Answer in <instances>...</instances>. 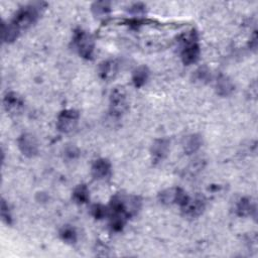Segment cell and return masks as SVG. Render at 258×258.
I'll use <instances>...</instances> for the list:
<instances>
[{
  "label": "cell",
  "mask_w": 258,
  "mask_h": 258,
  "mask_svg": "<svg viewBox=\"0 0 258 258\" xmlns=\"http://www.w3.org/2000/svg\"><path fill=\"white\" fill-rule=\"evenodd\" d=\"M47 7V3L45 2H34L21 7L14 15L12 20L13 23L20 31L22 29H26L31 26L41 17L44 10Z\"/></svg>",
  "instance_id": "1"
},
{
  "label": "cell",
  "mask_w": 258,
  "mask_h": 258,
  "mask_svg": "<svg viewBox=\"0 0 258 258\" xmlns=\"http://www.w3.org/2000/svg\"><path fill=\"white\" fill-rule=\"evenodd\" d=\"M200 57V45L198 35L195 30H191L182 40L181 58L185 64L189 66L196 63Z\"/></svg>",
  "instance_id": "2"
},
{
  "label": "cell",
  "mask_w": 258,
  "mask_h": 258,
  "mask_svg": "<svg viewBox=\"0 0 258 258\" xmlns=\"http://www.w3.org/2000/svg\"><path fill=\"white\" fill-rule=\"evenodd\" d=\"M73 44L82 58L86 60H91L93 58L95 44L92 36L87 31L81 28L76 29L74 32Z\"/></svg>",
  "instance_id": "3"
},
{
  "label": "cell",
  "mask_w": 258,
  "mask_h": 258,
  "mask_svg": "<svg viewBox=\"0 0 258 258\" xmlns=\"http://www.w3.org/2000/svg\"><path fill=\"white\" fill-rule=\"evenodd\" d=\"M128 109L127 94L123 87H116L110 95L109 110L112 116L120 117Z\"/></svg>",
  "instance_id": "4"
},
{
  "label": "cell",
  "mask_w": 258,
  "mask_h": 258,
  "mask_svg": "<svg viewBox=\"0 0 258 258\" xmlns=\"http://www.w3.org/2000/svg\"><path fill=\"white\" fill-rule=\"evenodd\" d=\"M189 199L190 197L187 193L181 188H170L158 194V200L164 205L177 204L182 208L187 204Z\"/></svg>",
  "instance_id": "5"
},
{
  "label": "cell",
  "mask_w": 258,
  "mask_h": 258,
  "mask_svg": "<svg viewBox=\"0 0 258 258\" xmlns=\"http://www.w3.org/2000/svg\"><path fill=\"white\" fill-rule=\"evenodd\" d=\"M80 114L74 109H67L62 111L57 120V128L63 133H69L77 127Z\"/></svg>",
  "instance_id": "6"
},
{
  "label": "cell",
  "mask_w": 258,
  "mask_h": 258,
  "mask_svg": "<svg viewBox=\"0 0 258 258\" xmlns=\"http://www.w3.org/2000/svg\"><path fill=\"white\" fill-rule=\"evenodd\" d=\"M18 148L26 157H35L39 153V143L37 138L30 133H23L17 139Z\"/></svg>",
  "instance_id": "7"
},
{
  "label": "cell",
  "mask_w": 258,
  "mask_h": 258,
  "mask_svg": "<svg viewBox=\"0 0 258 258\" xmlns=\"http://www.w3.org/2000/svg\"><path fill=\"white\" fill-rule=\"evenodd\" d=\"M111 169V163L107 158H99L93 163L91 174L95 180L102 181L110 177Z\"/></svg>",
  "instance_id": "8"
},
{
  "label": "cell",
  "mask_w": 258,
  "mask_h": 258,
  "mask_svg": "<svg viewBox=\"0 0 258 258\" xmlns=\"http://www.w3.org/2000/svg\"><path fill=\"white\" fill-rule=\"evenodd\" d=\"M170 150V140L167 138H158L155 139L151 145L150 152L152 156L153 163L157 164L163 161Z\"/></svg>",
  "instance_id": "9"
},
{
  "label": "cell",
  "mask_w": 258,
  "mask_h": 258,
  "mask_svg": "<svg viewBox=\"0 0 258 258\" xmlns=\"http://www.w3.org/2000/svg\"><path fill=\"white\" fill-rule=\"evenodd\" d=\"M206 208V202L203 197H196L194 199H189L187 204L182 207L185 216L190 218L199 217Z\"/></svg>",
  "instance_id": "10"
},
{
  "label": "cell",
  "mask_w": 258,
  "mask_h": 258,
  "mask_svg": "<svg viewBox=\"0 0 258 258\" xmlns=\"http://www.w3.org/2000/svg\"><path fill=\"white\" fill-rule=\"evenodd\" d=\"M3 105L7 113L11 115H16L20 113L24 106V102L21 97L15 92H8L4 96Z\"/></svg>",
  "instance_id": "11"
},
{
  "label": "cell",
  "mask_w": 258,
  "mask_h": 258,
  "mask_svg": "<svg viewBox=\"0 0 258 258\" xmlns=\"http://www.w3.org/2000/svg\"><path fill=\"white\" fill-rule=\"evenodd\" d=\"M216 90L218 95L222 97H227L231 95L232 92L234 91V84L232 83L229 77L225 75H220L217 79Z\"/></svg>",
  "instance_id": "12"
},
{
  "label": "cell",
  "mask_w": 258,
  "mask_h": 258,
  "mask_svg": "<svg viewBox=\"0 0 258 258\" xmlns=\"http://www.w3.org/2000/svg\"><path fill=\"white\" fill-rule=\"evenodd\" d=\"M236 213L239 217H249L256 215V206L249 198H242L236 206Z\"/></svg>",
  "instance_id": "13"
},
{
  "label": "cell",
  "mask_w": 258,
  "mask_h": 258,
  "mask_svg": "<svg viewBox=\"0 0 258 258\" xmlns=\"http://www.w3.org/2000/svg\"><path fill=\"white\" fill-rule=\"evenodd\" d=\"M118 72V64L116 61L109 60L100 64L99 74L100 77L104 80H111L113 79Z\"/></svg>",
  "instance_id": "14"
},
{
  "label": "cell",
  "mask_w": 258,
  "mask_h": 258,
  "mask_svg": "<svg viewBox=\"0 0 258 258\" xmlns=\"http://www.w3.org/2000/svg\"><path fill=\"white\" fill-rule=\"evenodd\" d=\"M203 139L199 134L188 135L184 140V150L187 154H193L200 149Z\"/></svg>",
  "instance_id": "15"
},
{
  "label": "cell",
  "mask_w": 258,
  "mask_h": 258,
  "mask_svg": "<svg viewBox=\"0 0 258 258\" xmlns=\"http://www.w3.org/2000/svg\"><path fill=\"white\" fill-rule=\"evenodd\" d=\"M20 34V30L11 22H2V41L3 43L10 44L16 41Z\"/></svg>",
  "instance_id": "16"
},
{
  "label": "cell",
  "mask_w": 258,
  "mask_h": 258,
  "mask_svg": "<svg viewBox=\"0 0 258 258\" xmlns=\"http://www.w3.org/2000/svg\"><path fill=\"white\" fill-rule=\"evenodd\" d=\"M149 78V70L146 66H139L133 71L132 82L136 88H141L145 85Z\"/></svg>",
  "instance_id": "17"
},
{
  "label": "cell",
  "mask_w": 258,
  "mask_h": 258,
  "mask_svg": "<svg viewBox=\"0 0 258 258\" xmlns=\"http://www.w3.org/2000/svg\"><path fill=\"white\" fill-rule=\"evenodd\" d=\"M91 10L96 17H105L111 12V4L108 1H96L92 4Z\"/></svg>",
  "instance_id": "18"
},
{
  "label": "cell",
  "mask_w": 258,
  "mask_h": 258,
  "mask_svg": "<svg viewBox=\"0 0 258 258\" xmlns=\"http://www.w3.org/2000/svg\"><path fill=\"white\" fill-rule=\"evenodd\" d=\"M73 200L77 204H86L90 200V193L89 189L87 188L86 185H79L78 187L75 188L73 192Z\"/></svg>",
  "instance_id": "19"
},
{
  "label": "cell",
  "mask_w": 258,
  "mask_h": 258,
  "mask_svg": "<svg viewBox=\"0 0 258 258\" xmlns=\"http://www.w3.org/2000/svg\"><path fill=\"white\" fill-rule=\"evenodd\" d=\"M60 237L68 244H74L77 241V232L72 226H64L60 231Z\"/></svg>",
  "instance_id": "20"
},
{
  "label": "cell",
  "mask_w": 258,
  "mask_h": 258,
  "mask_svg": "<svg viewBox=\"0 0 258 258\" xmlns=\"http://www.w3.org/2000/svg\"><path fill=\"white\" fill-rule=\"evenodd\" d=\"M91 214L95 219H103L108 216V208L101 204H95L91 208Z\"/></svg>",
  "instance_id": "21"
},
{
  "label": "cell",
  "mask_w": 258,
  "mask_h": 258,
  "mask_svg": "<svg viewBox=\"0 0 258 258\" xmlns=\"http://www.w3.org/2000/svg\"><path fill=\"white\" fill-rule=\"evenodd\" d=\"M1 218H2V221L4 223H6L7 225L12 224V216L10 214L9 207L4 199H2V201H1Z\"/></svg>",
  "instance_id": "22"
},
{
  "label": "cell",
  "mask_w": 258,
  "mask_h": 258,
  "mask_svg": "<svg viewBox=\"0 0 258 258\" xmlns=\"http://www.w3.org/2000/svg\"><path fill=\"white\" fill-rule=\"evenodd\" d=\"M195 78L197 81H201V82L208 81L210 78V72L207 68H200L199 70L196 71Z\"/></svg>",
  "instance_id": "23"
},
{
  "label": "cell",
  "mask_w": 258,
  "mask_h": 258,
  "mask_svg": "<svg viewBox=\"0 0 258 258\" xmlns=\"http://www.w3.org/2000/svg\"><path fill=\"white\" fill-rule=\"evenodd\" d=\"M129 12L134 15H140L145 12V6L141 3H136L129 8Z\"/></svg>",
  "instance_id": "24"
},
{
  "label": "cell",
  "mask_w": 258,
  "mask_h": 258,
  "mask_svg": "<svg viewBox=\"0 0 258 258\" xmlns=\"http://www.w3.org/2000/svg\"><path fill=\"white\" fill-rule=\"evenodd\" d=\"M79 154V151L76 147H68L66 149V156H69L70 158H75Z\"/></svg>",
  "instance_id": "25"
},
{
  "label": "cell",
  "mask_w": 258,
  "mask_h": 258,
  "mask_svg": "<svg viewBox=\"0 0 258 258\" xmlns=\"http://www.w3.org/2000/svg\"><path fill=\"white\" fill-rule=\"evenodd\" d=\"M249 45H250V48H252L253 50L256 49V47H257V36H256V31H254L253 39H252V41L250 42Z\"/></svg>",
  "instance_id": "26"
}]
</instances>
